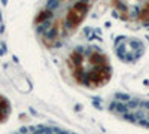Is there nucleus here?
Segmentation results:
<instances>
[{
    "mask_svg": "<svg viewBox=\"0 0 149 134\" xmlns=\"http://www.w3.org/2000/svg\"><path fill=\"white\" fill-rule=\"evenodd\" d=\"M94 2L95 0H49L36 21L42 42L49 48L64 43L82 24Z\"/></svg>",
    "mask_w": 149,
    "mask_h": 134,
    "instance_id": "1",
    "label": "nucleus"
},
{
    "mask_svg": "<svg viewBox=\"0 0 149 134\" xmlns=\"http://www.w3.org/2000/svg\"><path fill=\"white\" fill-rule=\"evenodd\" d=\"M110 110L136 125L149 128V101L118 95L116 99L112 100Z\"/></svg>",
    "mask_w": 149,
    "mask_h": 134,
    "instance_id": "3",
    "label": "nucleus"
},
{
    "mask_svg": "<svg viewBox=\"0 0 149 134\" xmlns=\"http://www.w3.org/2000/svg\"><path fill=\"white\" fill-rule=\"evenodd\" d=\"M17 134H73V133L55 127H30V128H21V131H18Z\"/></svg>",
    "mask_w": 149,
    "mask_h": 134,
    "instance_id": "6",
    "label": "nucleus"
},
{
    "mask_svg": "<svg viewBox=\"0 0 149 134\" xmlns=\"http://www.w3.org/2000/svg\"><path fill=\"white\" fill-rule=\"evenodd\" d=\"M10 113V104L3 95H0V122H5Z\"/></svg>",
    "mask_w": 149,
    "mask_h": 134,
    "instance_id": "7",
    "label": "nucleus"
},
{
    "mask_svg": "<svg viewBox=\"0 0 149 134\" xmlns=\"http://www.w3.org/2000/svg\"><path fill=\"white\" fill-rule=\"evenodd\" d=\"M69 67L74 81L86 88H102L112 78L109 58L95 46H78L73 49Z\"/></svg>",
    "mask_w": 149,
    "mask_h": 134,
    "instance_id": "2",
    "label": "nucleus"
},
{
    "mask_svg": "<svg viewBox=\"0 0 149 134\" xmlns=\"http://www.w3.org/2000/svg\"><path fill=\"white\" fill-rule=\"evenodd\" d=\"M124 43V46H116V51H118V55L124 60H128V61H133V60L136 58H139L142 55V51H136V46L134 45H137L139 42L137 40H133L130 39V45H125V42L121 40Z\"/></svg>",
    "mask_w": 149,
    "mask_h": 134,
    "instance_id": "5",
    "label": "nucleus"
},
{
    "mask_svg": "<svg viewBox=\"0 0 149 134\" xmlns=\"http://www.w3.org/2000/svg\"><path fill=\"white\" fill-rule=\"evenodd\" d=\"M112 5L124 21L139 26L149 24V0H112Z\"/></svg>",
    "mask_w": 149,
    "mask_h": 134,
    "instance_id": "4",
    "label": "nucleus"
}]
</instances>
